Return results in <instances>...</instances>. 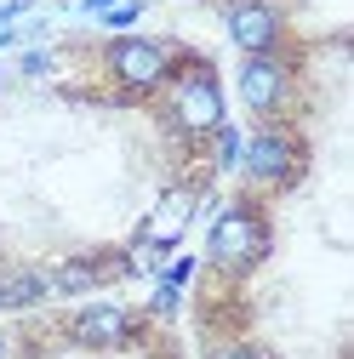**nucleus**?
Returning a JSON list of instances; mask_svg holds the SVG:
<instances>
[{"label":"nucleus","instance_id":"f257e3e1","mask_svg":"<svg viewBox=\"0 0 354 359\" xmlns=\"http://www.w3.org/2000/svg\"><path fill=\"white\" fill-rule=\"evenodd\" d=\"M160 114L177 137H211L223 126V86L206 57H183L171 63L166 86H160Z\"/></svg>","mask_w":354,"mask_h":359},{"label":"nucleus","instance_id":"f03ea898","mask_svg":"<svg viewBox=\"0 0 354 359\" xmlns=\"http://www.w3.org/2000/svg\"><path fill=\"white\" fill-rule=\"evenodd\" d=\"M275 245V229H269V211L257 200H235L211 217V234H206V262L229 280H246L251 268L269 257Z\"/></svg>","mask_w":354,"mask_h":359},{"label":"nucleus","instance_id":"7ed1b4c3","mask_svg":"<svg viewBox=\"0 0 354 359\" xmlns=\"http://www.w3.org/2000/svg\"><path fill=\"white\" fill-rule=\"evenodd\" d=\"M177 52L166 46V40H149V34H120L103 46V74L114 80V92L120 97H149L166 86Z\"/></svg>","mask_w":354,"mask_h":359},{"label":"nucleus","instance_id":"20e7f679","mask_svg":"<svg viewBox=\"0 0 354 359\" xmlns=\"http://www.w3.org/2000/svg\"><path fill=\"white\" fill-rule=\"evenodd\" d=\"M235 165L246 171L251 189L280 194V189H291L297 177H303V143H297V131H286V126L269 120V126H257L251 137H246V149H240Z\"/></svg>","mask_w":354,"mask_h":359},{"label":"nucleus","instance_id":"39448f33","mask_svg":"<svg viewBox=\"0 0 354 359\" xmlns=\"http://www.w3.org/2000/svg\"><path fill=\"white\" fill-rule=\"evenodd\" d=\"M240 103H246L263 126L280 120L286 103H291V63H286L280 52H251V57L240 63Z\"/></svg>","mask_w":354,"mask_h":359},{"label":"nucleus","instance_id":"423d86ee","mask_svg":"<svg viewBox=\"0 0 354 359\" xmlns=\"http://www.w3.org/2000/svg\"><path fill=\"white\" fill-rule=\"evenodd\" d=\"M138 337V313L126 302H86L74 320H69V342L74 348H92V353H114Z\"/></svg>","mask_w":354,"mask_h":359},{"label":"nucleus","instance_id":"0eeeda50","mask_svg":"<svg viewBox=\"0 0 354 359\" xmlns=\"http://www.w3.org/2000/svg\"><path fill=\"white\" fill-rule=\"evenodd\" d=\"M223 23H229V40L246 57L251 52H280V40H286V18H280L275 0H229Z\"/></svg>","mask_w":354,"mask_h":359},{"label":"nucleus","instance_id":"6e6552de","mask_svg":"<svg viewBox=\"0 0 354 359\" xmlns=\"http://www.w3.org/2000/svg\"><path fill=\"white\" fill-rule=\"evenodd\" d=\"M120 257L109 262V257H69V262H58V268H46V291L52 297H80V291H98L109 274H120Z\"/></svg>","mask_w":354,"mask_h":359},{"label":"nucleus","instance_id":"1a4fd4ad","mask_svg":"<svg viewBox=\"0 0 354 359\" xmlns=\"http://www.w3.org/2000/svg\"><path fill=\"white\" fill-rule=\"evenodd\" d=\"M189 217H195V189H171L160 205H155V217L143 222V245H171L177 234H183L189 229Z\"/></svg>","mask_w":354,"mask_h":359},{"label":"nucleus","instance_id":"9d476101","mask_svg":"<svg viewBox=\"0 0 354 359\" xmlns=\"http://www.w3.org/2000/svg\"><path fill=\"white\" fill-rule=\"evenodd\" d=\"M46 268H29V262H12V268H0V313L6 308H34V302H46Z\"/></svg>","mask_w":354,"mask_h":359},{"label":"nucleus","instance_id":"9b49d317","mask_svg":"<svg viewBox=\"0 0 354 359\" xmlns=\"http://www.w3.org/2000/svg\"><path fill=\"white\" fill-rule=\"evenodd\" d=\"M211 359H275V353L263 348V342H223V348H217Z\"/></svg>","mask_w":354,"mask_h":359},{"label":"nucleus","instance_id":"f8f14e48","mask_svg":"<svg viewBox=\"0 0 354 359\" xmlns=\"http://www.w3.org/2000/svg\"><path fill=\"white\" fill-rule=\"evenodd\" d=\"M103 18H109V23H120V29H126V23H131V18H138V0H126V6H109V12H103Z\"/></svg>","mask_w":354,"mask_h":359},{"label":"nucleus","instance_id":"ddd939ff","mask_svg":"<svg viewBox=\"0 0 354 359\" xmlns=\"http://www.w3.org/2000/svg\"><path fill=\"white\" fill-rule=\"evenodd\" d=\"M46 69H52L46 52H29V57H23V74H46Z\"/></svg>","mask_w":354,"mask_h":359},{"label":"nucleus","instance_id":"4468645a","mask_svg":"<svg viewBox=\"0 0 354 359\" xmlns=\"http://www.w3.org/2000/svg\"><path fill=\"white\" fill-rule=\"evenodd\" d=\"M171 308H177V291L160 285V291H155V313H171Z\"/></svg>","mask_w":354,"mask_h":359},{"label":"nucleus","instance_id":"2eb2a0df","mask_svg":"<svg viewBox=\"0 0 354 359\" xmlns=\"http://www.w3.org/2000/svg\"><path fill=\"white\" fill-rule=\"evenodd\" d=\"M12 18H18V6H6V12H0V46H6V40H18V29H12Z\"/></svg>","mask_w":354,"mask_h":359},{"label":"nucleus","instance_id":"dca6fc26","mask_svg":"<svg viewBox=\"0 0 354 359\" xmlns=\"http://www.w3.org/2000/svg\"><path fill=\"white\" fill-rule=\"evenodd\" d=\"M0 359H12V337L6 331H0Z\"/></svg>","mask_w":354,"mask_h":359}]
</instances>
